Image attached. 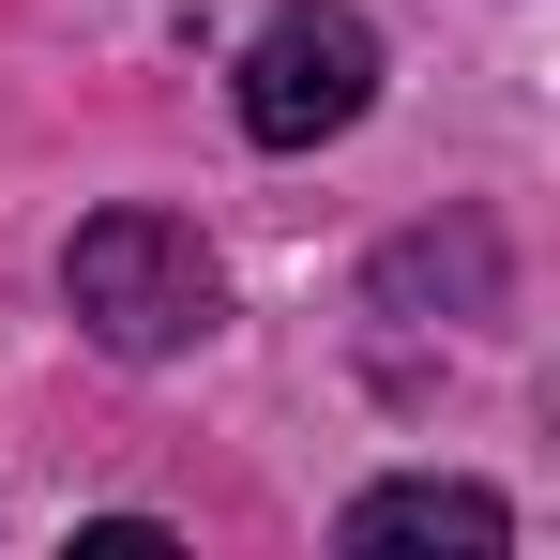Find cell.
Segmentation results:
<instances>
[{
    "mask_svg": "<svg viewBox=\"0 0 560 560\" xmlns=\"http://www.w3.org/2000/svg\"><path fill=\"white\" fill-rule=\"evenodd\" d=\"M61 303L92 318V349L167 364V349H197L228 318V273H212V243H197L183 212H92L77 258H61Z\"/></svg>",
    "mask_w": 560,
    "mask_h": 560,
    "instance_id": "1",
    "label": "cell"
},
{
    "mask_svg": "<svg viewBox=\"0 0 560 560\" xmlns=\"http://www.w3.org/2000/svg\"><path fill=\"white\" fill-rule=\"evenodd\" d=\"M378 106V31L349 0H288L273 31L243 46V137L258 152H318V137H349Z\"/></svg>",
    "mask_w": 560,
    "mask_h": 560,
    "instance_id": "2",
    "label": "cell"
},
{
    "mask_svg": "<svg viewBox=\"0 0 560 560\" xmlns=\"http://www.w3.org/2000/svg\"><path fill=\"white\" fill-rule=\"evenodd\" d=\"M349 560H394V546H440V560H500L515 546V515L485 500V485H440V469H409V485H364L349 500Z\"/></svg>",
    "mask_w": 560,
    "mask_h": 560,
    "instance_id": "3",
    "label": "cell"
},
{
    "mask_svg": "<svg viewBox=\"0 0 560 560\" xmlns=\"http://www.w3.org/2000/svg\"><path fill=\"white\" fill-rule=\"evenodd\" d=\"M77 560H167V530L152 515H106V530H77Z\"/></svg>",
    "mask_w": 560,
    "mask_h": 560,
    "instance_id": "4",
    "label": "cell"
}]
</instances>
